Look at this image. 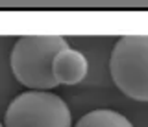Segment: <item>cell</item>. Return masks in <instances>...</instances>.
<instances>
[{
    "mask_svg": "<svg viewBox=\"0 0 148 127\" xmlns=\"http://www.w3.org/2000/svg\"><path fill=\"white\" fill-rule=\"evenodd\" d=\"M89 63L80 50L65 48L54 57L52 76L58 85H78L87 76Z\"/></svg>",
    "mask_w": 148,
    "mask_h": 127,
    "instance_id": "4",
    "label": "cell"
},
{
    "mask_svg": "<svg viewBox=\"0 0 148 127\" xmlns=\"http://www.w3.org/2000/svg\"><path fill=\"white\" fill-rule=\"evenodd\" d=\"M69 43L59 35H28L15 43L9 55L11 72L21 85L30 90H46L58 87L52 76L54 57Z\"/></svg>",
    "mask_w": 148,
    "mask_h": 127,
    "instance_id": "1",
    "label": "cell"
},
{
    "mask_svg": "<svg viewBox=\"0 0 148 127\" xmlns=\"http://www.w3.org/2000/svg\"><path fill=\"white\" fill-rule=\"evenodd\" d=\"M69 105L58 94L46 90H28L11 99L4 127H71Z\"/></svg>",
    "mask_w": 148,
    "mask_h": 127,
    "instance_id": "3",
    "label": "cell"
},
{
    "mask_svg": "<svg viewBox=\"0 0 148 127\" xmlns=\"http://www.w3.org/2000/svg\"><path fill=\"white\" fill-rule=\"evenodd\" d=\"M0 127H4V125H2V124H0Z\"/></svg>",
    "mask_w": 148,
    "mask_h": 127,
    "instance_id": "6",
    "label": "cell"
},
{
    "mask_svg": "<svg viewBox=\"0 0 148 127\" xmlns=\"http://www.w3.org/2000/svg\"><path fill=\"white\" fill-rule=\"evenodd\" d=\"M109 70L124 96L148 101V35L119 39L111 52Z\"/></svg>",
    "mask_w": 148,
    "mask_h": 127,
    "instance_id": "2",
    "label": "cell"
},
{
    "mask_svg": "<svg viewBox=\"0 0 148 127\" xmlns=\"http://www.w3.org/2000/svg\"><path fill=\"white\" fill-rule=\"evenodd\" d=\"M74 127H133L124 114L111 109H95L83 114Z\"/></svg>",
    "mask_w": 148,
    "mask_h": 127,
    "instance_id": "5",
    "label": "cell"
}]
</instances>
